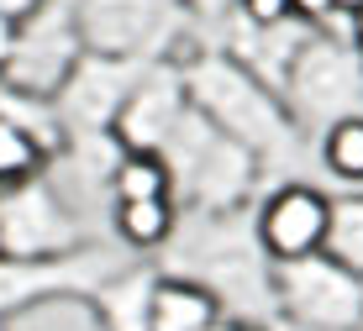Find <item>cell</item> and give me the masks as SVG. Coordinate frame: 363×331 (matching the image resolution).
Returning a JSON list of instances; mask_svg holds the SVG:
<instances>
[{
  "instance_id": "6da1fadb",
  "label": "cell",
  "mask_w": 363,
  "mask_h": 331,
  "mask_svg": "<svg viewBox=\"0 0 363 331\" xmlns=\"http://www.w3.org/2000/svg\"><path fill=\"white\" fill-rule=\"evenodd\" d=\"M179 63H184V79H190L195 111H206L221 132H232L237 142L253 147L264 163L295 158L306 126L295 121V111L284 106V95L274 90L264 74H253L227 47H190Z\"/></svg>"
},
{
  "instance_id": "7a4b0ae2",
  "label": "cell",
  "mask_w": 363,
  "mask_h": 331,
  "mask_svg": "<svg viewBox=\"0 0 363 331\" xmlns=\"http://www.w3.org/2000/svg\"><path fill=\"white\" fill-rule=\"evenodd\" d=\"M174 274L200 279L227 310L258 321L264 310H279V295H274V258L258 242V226L242 232L232 221V211H200V221L190 226V242H184V263Z\"/></svg>"
},
{
  "instance_id": "3957f363",
  "label": "cell",
  "mask_w": 363,
  "mask_h": 331,
  "mask_svg": "<svg viewBox=\"0 0 363 331\" xmlns=\"http://www.w3.org/2000/svg\"><path fill=\"white\" fill-rule=\"evenodd\" d=\"M164 158L174 169V195H184L195 211H237V200L253 189L258 169H264L253 147H242L195 106L179 121V132L169 137Z\"/></svg>"
},
{
  "instance_id": "277c9868",
  "label": "cell",
  "mask_w": 363,
  "mask_h": 331,
  "mask_svg": "<svg viewBox=\"0 0 363 331\" xmlns=\"http://www.w3.org/2000/svg\"><path fill=\"white\" fill-rule=\"evenodd\" d=\"M90 53L127 63H164L190 53V6L184 0H74Z\"/></svg>"
},
{
  "instance_id": "5b68a950",
  "label": "cell",
  "mask_w": 363,
  "mask_h": 331,
  "mask_svg": "<svg viewBox=\"0 0 363 331\" xmlns=\"http://www.w3.org/2000/svg\"><path fill=\"white\" fill-rule=\"evenodd\" d=\"M284 106L306 132H327L342 116L363 111V47L342 32H311L306 53L284 79Z\"/></svg>"
},
{
  "instance_id": "8992f818",
  "label": "cell",
  "mask_w": 363,
  "mask_h": 331,
  "mask_svg": "<svg viewBox=\"0 0 363 331\" xmlns=\"http://www.w3.org/2000/svg\"><path fill=\"white\" fill-rule=\"evenodd\" d=\"M274 295L300 331H363V274L332 252L274 263Z\"/></svg>"
},
{
  "instance_id": "52a82bcc",
  "label": "cell",
  "mask_w": 363,
  "mask_h": 331,
  "mask_svg": "<svg viewBox=\"0 0 363 331\" xmlns=\"http://www.w3.org/2000/svg\"><path fill=\"white\" fill-rule=\"evenodd\" d=\"M84 53L90 47H84L74 0H48L37 16L21 21V43H16V58L6 63V74H0V90L53 100L69 84V74L84 63Z\"/></svg>"
},
{
  "instance_id": "ba28073f",
  "label": "cell",
  "mask_w": 363,
  "mask_h": 331,
  "mask_svg": "<svg viewBox=\"0 0 363 331\" xmlns=\"http://www.w3.org/2000/svg\"><path fill=\"white\" fill-rule=\"evenodd\" d=\"M147 74V63L127 58H106V53H84V63L69 74V84L53 95V111L64 121V147L79 137H111L127 111V100L137 90V79Z\"/></svg>"
},
{
  "instance_id": "9c48e42d",
  "label": "cell",
  "mask_w": 363,
  "mask_h": 331,
  "mask_svg": "<svg viewBox=\"0 0 363 331\" xmlns=\"http://www.w3.org/2000/svg\"><path fill=\"white\" fill-rule=\"evenodd\" d=\"M116 269H106L95 247H74L64 258H11L0 252V321L53 300H90Z\"/></svg>"
},
{
  "instance_id": "30bf717a",
  "label": "cell",
  "mask_w": 363,
  "mask_h": 331,
  "mask_svg": "<svg viewBox=\"0 0 363 331\" xmlns=\"http://www.w3.org/2000/svg\"><path fill=\"white\" fill-rule=\"evenodd\" d=\"M79 242L69 200L37 174L27 184H11L0 195V252L11 258H64Z\"/></svg>"
},
{
  "instance_id": "8fae6325",
  "label": "cell",
  "mask_w": 363,
  "mask_h": 331,
  "mask_svg": "<svg viewBox=\"0 0 363 331\" xmlns=\"http://www.w3.org/2000/svg\"><path fill=\"white\" fill-rule=\"evenodd\" d=\"M332 221H337V200H327L311 184H279L274 195L258 206V242L274 263H300L327 252L332 242Z\"/></svg>"
},
{
  "instance_id": "7c38bea8",
  "label": "cell",
  "mask_w": 363,
  "mask_h": 331,
  "mask_svg": "<svg viewBox=\"0 0 363 331\" xmlns=\"http://www.w3.org/2000/svg\"><path fill=\"white\" fill-rule=\"evenodd\" d=\"M190 79H184V63L179 58H164V63H147V74L137 79V90L127 100L116 121V137L121 147L132 152H164L169 137L179 132V121L190 116Z\"/></svg>"
},
{
  "instance_id": "4fadbf2b",
  "label": "cell",
  "mask_w": 363,
  "mask_h": 331,
  "mask_svg": "<svg viewBox=\"0 0 363 331\" xmlns=\"http://www.w3.org/2000/svg\"><path fill=\"white\" fill-rule=\"evenodd\" d=\"M221 310H227V305L211 295L200 279L158 274L147 326H153V331H221Z\"/></svg>"
},
{
  "instance_id": "5bb4252c",
  "label": "cell",
  "mask_w": 363,
  "mask_h": 331,
  "mask_svg": "<svg viewBox=\"0 0 363 331\" xmlns=\"http://www.w3.org/2000/svg\"><path fill=\"white\" fill-rule=\"evenodd\" d=\"M153 274H111L106 284L90 295V310L100 331H153L147 310H153Z\"/></svg>"
},
{
  "instance_id": "9a60e30c",
  "label": "cell",
  "mask_w": 363,
  "mask_h": 331,
  "mask_svg": "<svg viewBox=\"0 0 363 331\" xmlns=\"http://www.w3.org/2000/svg\"><path fill=\"white\" fill-rule=\"evenodd\" d=\"M48 158H53V147H48L16 111L0 106V189L37 179V174L48 169Z\"/></svg>"
},
{
  "instance_id": "2e32d148",
  "label": "cell",
  "mask_w": 363,
  "mask_h": 331,
  "mask_svg": "<svg viewBox=\"0 0 363 331\" xmlns=\"http://www.w3.org/2000/svg\"><path fill=\"white\" fill-rule=\"evenodd\" d=\"M174 232H179V211H174V195L164 200H121L116 206V237L127 242V247H164V242H174Z\"/></svg>"
},
{
  "instance_id": "e0dca14e",
  "label": "cell",
  "mask_w": 363,
  "mask_h": 331,
  "mask_svg": "<svg viewBox=\"0 0 363 331\" xmlns=\"http://www.w3.org/2000/svg\"><path fill=\"white\" fill-rule=\"evenodd\" d=\"M174 195V169L164 152H121L116 174H111V200H164Z\"/></svg>"
},
{
  "instance_id": "ac0fdd59",
  "label": "cell",
  "mask_w": 363,
  "mask_h": 331,
  "mask_svg": "<svg viewBox=\"0 0 363 331\" xmlns=\"http://www.w3.org/2000/svg\"><path fill=\"white\" fill-rule=\"evenodd\" d=\"M321 163L347 184H363V111L321 132Z\"/></svg>"
},
{
  "instance_id": "d6986e66",
  "label": "cell",
  "mask_w": 363,
  "mask_h": 331,
  "mask_svg": "<svg viewBox=\"0 0 363 331\" xmlns=\"http://www.w3.org/2000/svg\"><path fill=\"white\" fill-rule=\"evenodd\" d=\"M332 258H342L353 274H363V200H337V221H332Z\"/></svg>"
},
{
  "instance_id": "ffe728a7",
  "label": "cell",
  "mask_w": 363,
  "mask_h": 331,
  "mask_svg": "<svg viewBox=\"0 0 363 331\" xmlns=\"http://www.w3.org/2000/svg\"><path fill=\"white\" fill-rule=\"evenodd\" d=\"M16 43H21V21L0 11V74H6V63H11V58H16Z\"/></svg>"
},
{
  "instance_id": "44dd1931",
  "label": "cell",
  "mask_w": 363,
  "mask_h": 331,
  "mask_svg": "<svg viewBox=\"0 0 363 331\" xmlns=\"http://www.w3.org/2000/svg\"><path fill=\"white\" fill-rule=\"evenodd\" d=\"M48 0H0V11H6V16H16V21H27V16H37V11H43Z\"/></svg>"
},
{
  "instance_id": "7402d4cb",
  "label": "cell",
  "mask_w": 363,
  "mask_h": 331,
  "mask_svg": "<svg viewBox=\"0 0 363 331\" xmlns=\"http://www.w3.org/2000/svg\"><path fill=\"white\" fill-rule=\"evenodd\" d=\"M347 37H353V43L363 47V6H358V16H353V32H347Z\"/></svg>"
}]
</instances>
